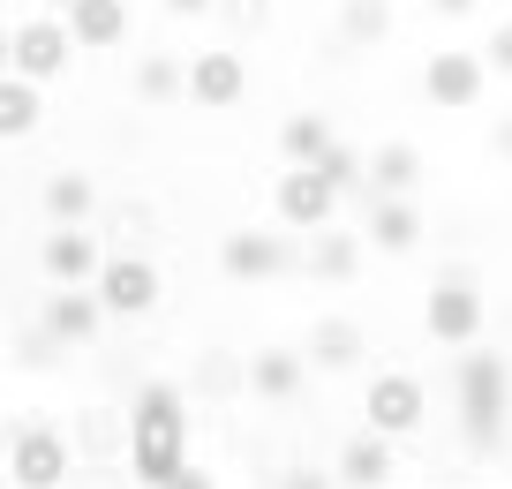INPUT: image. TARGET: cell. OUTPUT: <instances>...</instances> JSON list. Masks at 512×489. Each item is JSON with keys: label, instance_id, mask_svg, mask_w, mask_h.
<instances>
[{"label": "cell", "instance_id": "5b68a950", "mask_svg": "<svg viewBox=\"0 0 512 489\" xmlns=\"http://www.w3.org/2000/svg\"><path fill=\"white\" fill-rule=\"evenodd\" d=\"M422 324H430V339H445V347H467V339L482 332V301H475V286H460V279L430 286V309H422Z\"/></svg>", "mask_w": 512, "mask_h": 489}, {"label": "cell", "instance_id": "7a4b0ae2", "mask_svg": "<svg viewBox=\"0 0 512 489\" xmlns=\"http://www.w3.org/2000/svg\"><path fill=\"white\" fill-rule=\"evenodd\" d=\"M460 414H467L475 444H497V429H505V362L497 354H467L460 362Z\"/></svg>", "mask_w": 512, "mask_h": 489}, {"label": "cell", "instance_id": "4fadbf2b", "mask_svg": "<svg viewBox=\"0 0 512 489\" xmlns=\"http://www.w3.org/2000/svg\"><path fill=\"white\" fill-rule=\"evenodd\" d=\"M68 31H76V46H121L128 8L121 0H68Z\"/></svg>", "mask_w": 512, "mask_h": 489}, {"label": "cell", "instance_id": "1f68e13d", "mask_svg": "<svg viewBox=\"0 0 512 489\" xmlns=\"http://www.w3.org/2000/svg\"><path fill=\"white\" fill-rule=\"evenodd\" d=\"M430 8H445V16H467V8H475V0H430Z\"/></svg>", "mask_w": 512, "mask_h": 489}, {"label": "cell", "instance_id": "8fae6325", "mask_svg": "<svg viewBox=\"0 0 512 489\" xmlns=\"http://www.w3.org/2000/svg\"><path fill=\"white\" fill-rule=\"evenodd\" d=\"M482 68L490 61H475V53H437L430 76H422V91H430L437 106H475L482 98Z\"/></svg>", "mask_w": 512, "mask_h": 489}, {"label": "cell", "instance_id": "7402d4cb", "mask_svg": "<svg viewBox=\"0 0 512 489\" xmlns=\"http://www.w3.org/2000/svg\"><path fill=\"white\" fill-rule=\"evenodd\" d=\"M46 211H53L61 226H83V211H91V181H83V174H61V181L46 189Z\"/></svg>", "mask_w": 512, "mask_h": 489}, {"label": "cell", "instance_id": "30bf717a", "mask_svg": "<svg viewBox=\"0 0 512 489\" xmlns=\"http://www.w3.org/2000/svg\"><path fill=\"white\" fill-rule=\"evenodd\" d=\"M106 271V256H98V241L83 234V226H61V234L46 241V279L53 286H83V279H98Z\"/></svg>", "mask_w": 512, "mask_h": 489}, {"label": "cell", "instance_id": "83f0119b", "mask_svg": "<svg viewBox=\"0 0 512 489\" xmlns=\"http://www.w3.org/2000/svg\"><path fill=\"white\" fill-rule=\"evenodd\" d=\"M279 489H332V482H324V474H309V467H294V474H287Z\"/></svg>", "mask_w": 512, "mask_h": 489}, {"label": "cell", "instance_id": "d6a6232c", "mask_svg": "<svg viewBox=\"0 0 512 489\" xmlns=\"http://www.w3.org/2000/svg\"><path fill=\"white\" fill-rule=\"evenodd\" d=\"M8 489H16V482H8Z\"/></svg>", "mask_w": 512, "mask_h": 489}, {"label": "cell", "instance_id": "d6986e66", "mask_svg": "<svg viewBox=\"0 0 512 489\" xmlns=\"http://www.w3.org/2000/svg\"><path fill=\"white\" fill-rule=\"evenodd\" d=\"M309 354H317L324 369H347L354 354H362V332H354L347 316H324V324H317V339H309Z\"/></svg>", "mask_w": 512, "mask_h": 489}, {"label": "cell", "instance_id": "2e32d148", "mask_svg": "<svg viewBox=\"0 0 512 489\" xmlns=\"http://www.w3.org/2000/svg\"><path fill=\"white\" fill-rule=\"evenodd\" d=\"M279 143H287V158H294V166H324V158L339 151V143H332V128H324L317 113H294V121H287V136H279Z\"/></svg>", "mask_w": 512, "mask_h": 489}, {"label": "cell", "instance_id": "f546056e", "mask_svg": "<svg viewBox=\"0 0 512 489\" xmlns=\"http://www.w3.org/2000/svg\"><path fill=\"white\" fill-rule=\"evenodd\" d=\"M174 489H211V474H204V467H181V474H174Z\"/></svg>", "mask_w": 512, "mask_h": 489}, {"label": "cell", "instance_id": "ac0fdd59", "mask_svg": "<svg viewBox=\"0 0 512 489\" xmlns=\"http://www.w3.org/2000/svg\"><path fill=\"white\" fill-rule=\"evenodd\" d=\"M38 128V91L31 76H8L0 83V136H31Z\"/></svg>", "mask_w": 512, "mask_h": 489}, {"label": "cell", "instance_id": "6da1fadb", "mask_svg": "<svg viewBox=\"0 0 512 489\" xmlns=\"http://www.w3.org/2000/svg\"><path fill=\"white\" fill-rule=\"evenodd\" d=\"M128 459H136V482L151 489H174V474L189 467V422H181L174 384H144L136 422H128Z\"/></svg>", "mask_w": 512, "mask_h": 489}, {"label": "cell", "instance_id": "9a60e30c", "mask_svg": "<svg viewBox=\"0 0 512 489\" xmlns=\"http://www.w3.org/2000/svg\"><path fill=\"white\" fill-rule=\"evenodd\" d=\"M226 271H234V279H272L279 264H287V249H279L272 234H234L226 241V256H219Z\"/></svg>", "mask_w": 512, "mask_h": 489}, {"label": "cell", "instance_id": "d4e9b609", "mask_svg": "<svg viewBox=\"0 0 512 489\" xmlns=\"http://www.w3.org/2000/svg\"><path fill=\"white\" fill-rule=\"evenodd\" d=\"M347 38H384V0H354L347 8Z\"/></svg>", "mask_w": 512, "mask_h": 489}, {"label": "cell", "instance_id": "4dcf8cb0", "mask_svg": "<svg viewBox=\"0 0 512 489\" xmlns=\"http://www.w3.org/2000/svg\"><path fill=\"white\" fill-rule=\"evenodd\" d=\"M166 8H174V16H204L211 0H166Z\"/></svg>", "mask_w": 512, "mask_h": 489}, {"label": "cell", "instance_id": "ba28073f", "mask_svg": "<svg viewBox=\"0 0 512 489\" xmlns=\"http://www.w3.org/2000/svg\"><path fill=\"white\" fill-rule=\"evenodd\" d=\"M369 429H384V437L422 429V384L415 377H377L369 384Z\"/></svg>", "mask_w": 512, "mask_h": 489}, {"label": "cell", "instance_id": "cb8c5ba5", "mask_svg": "<svg viewBox=\"0 0 512 489\" xmlns=\"http://www.w3.org/2000/svg\"><path fill=\"white\" fill-rule=\"evenodd\" d=\"M136 91H144V98H174V91H189V76H181L174 61H144V68H136Z\"/></svg>", "mask_w": 512, "mask_h": 489}, {"label": "cell", "instance_id": "7c38bea8", "mask_svg": "<svg viewBox=\"0 0 512 489\" xmlns=\"http://www.w3.org/2000/svg\"><path fill=\"white\" fill-rule=\"evenodd\" d=\"M98 316H106V301L83 294V286H61V294L46 301V332L53 339H91L98 332Z\"/></svg>", "mask_w": 512, "mask_h": 489}, {"label": "cell", "instance_id": "ffe728a7", "mask_svg": "<svg viewBox=\"0 0 512 489\" xmlns=\"http://www.w3.org/2000/svg\"><path fill=\"white\" fill-rule=\"evenodd\" d=\"M369 241H377V249H407V241H415V211H407L400 196H377V211H369Z\"/></svg>", "mask_w": 512, "mask_h": 489}, {"label": "cell", "instance_id": "3957f363", "mask_svg": "<svg viewBox=\"0 0 512 489\" xmlns=\"http://www.w3.org/2000/svg\"><path fill=\"white\" fill-rule=\"evenodd\" d=\"M68 53H76V31H68V23H53V16L23 23V31L8 38V61H16V76H31V83L61 76V68H68Z\"/></svg>", "mask_w": 512, "mask_h": 489}, {"label": "cell", "instance_id": "e0dca14e", "mask_svg": "<svg viewBox=\"0 0 512 489\" xmlns=\"http://www.w3.org/2000/svg\"><path fill=\"white\" fill-rule=\"evenodd\" d=\"M369 189L377 196H407L415 189V151H407V143H384V151L369 158Z\"/></svg>", "mask_w": 512, "mask_h": 489}, {"label": "cell", "instance_id": "f1b7e54d", "mask_svg": "<svg viewBox=\"0 0 512 489\" xmlns=\"http://www.w3.org/2000/svg\"><path fill=\"white\" fill-rule=\"evenodd\" d=\"M226 16H234V23H256V16H264V0H226Z\"/></svg>", "mask_w": 512, "mask_h": 489}, {"label": "cell", "instance_id": "484cf974", "mask_svg": "<svg viewBox=\"0 0 512 489\" xmlns=\"http://www.w3.org/2000/svg\"><path fill=\"white\" fill-rule=\"evenodd\" d=\"M482 61H490L497 76H512V23H497V31H490V46H482Z\"/></svg>", "mask_w": 512, "mask_h": 489}, {"label": "cell", "instance_id": "603a6c76", "mask_svg": "<svg viewBox=\"0 0 512 489\" xmlns=\"http://www.w3.org/2000/svg\"><path fill=\"white\" fill-rule=\"evenodd\" d=\"M249 377H256V392H264V399H287L294 384H302V362H294V354H256Z\"/></svg>", "mask_w": 512, "mask_h": 489}, {"label": "cell", "instance_id": "9c48e42d", "mask_svg": "<svg viewBox=\"0 0 512 489\" xmlns=\"http://www.w3.org/2000/svg\"><path fill=\"white\" fill-rule=\"evenodd\" d=\"M241 83H249V68H241V53H226V46L189 61V98H196V106H234Z\"/></svg>", "mask_w": 512, "mask_h": 489}, {"label": "cell", "instance_id": "52a82bcc", "mask_svg": "<svg viewBox=\"0 0 512 489\" xmlns=\"http://www.w3.org/2000/svg\"><path fill=\"white\" fill-rule=\"evenodd\" d=\"M98 301H106L113 316H144L151 301H159V271H151L144 256H113V264L98 271Z\"/></svg>", "mask_w": 512, "mask_h": 489}, {"label": "cell", "instance_id": "277c9868", "mask_svg": "<svg viewBox=\"0 0 512 489\" xmlns=\"http://www.w3.org/2000/svg\"><path fill=\"white\" fill-rule=\"evenodd\" d=\"M8 474H16V489H61V482H68V444H61V429L31 422V429L16 437Z\"/></svg>", "mask_w": 512, "mask_h": 489}, {"label": "cell", "instance_id": "8992f818", "mask_svg": "<svg viewBox=\"0 0 512 489\" xmlns=\"http://www.w3.org/2000/svg\"><path fill=\"white\" fill-rule=\"evenodd\" d=\"M339 204V181L324 174V166H294L287 181H279V219L287 226H324Z\"/></svg>", "mask_w": 512, "mask_h": 489}, {"label": "cell", "instance_id": "4316f807", "mask_svg": "<svg viewBox=\"0 0 512 489\" xmlns=\"http://www.w3.org/2000/svg\"><path fill=\"white\" fill-rule=\"evenodd\" d=\"M324 174H332V181H339V196H347V189H354V174H362V166H354L347 151H332V158H324Z\"/></svg>", "mask_w": 512, "mask_h": 489}, {"label": "cell", "instance_id": "44dd1931", "mask_svg": "<svg viewBox=\"0 0 512 489\" xmlns=\"http://www.w3.org/2000/svg\"><path fill=\"white\" fill-rule=\"evenodd\" d=\"M354 256H362V249H354V234H332V226H317V249H309V264H317L324 279H347Z\"/></svg>", "mask_w": 512, "mask_h": 489}, {"label": "cell", "instance_id": "5bb4252c", "mask_svg": "<svg viewBox=\"0 0 512 489\" xmlns=\"http://www.w3.org/2000/svg\"><path fill=\"white\" fill-rule=\"evenodd\" d=\"M339 482H354V489H384V482H392V452H384V429H369V437H354L347 452H339Z\"/></svg>", "mask_w": 512, "mask_h": 489}]
</instances>
